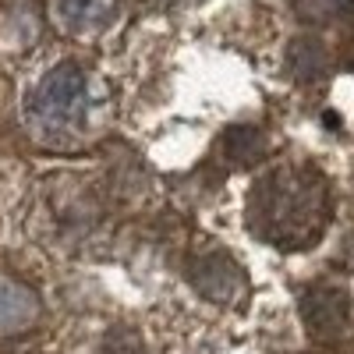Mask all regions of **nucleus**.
<instances>
[{"instance_id":"1","label":"nucleus","mask_w":354,"mask_h":354,"mask_svg":"<svg viewBox=\"0 0 354 354\" xmlns=\"http://www.w3.org/2000/svg\"><path fill=\"white\" fill-rule=\"evenodd\" d=\"M322 181H273L262 198V230L283 245L322 230Z\"/></svg>"},{"instance_id":"2","label":"nucleus","mask_w":354,"mask_h":354,"mask_svg":"<svg viewBox=\"0 0 354 354\" xmlns=\"http://www.w3.org/2000/svg\"><path fill=\"white\" fill-rule=\"evenodd\" d=\"M32 121L39 131H75L85 113V78L78 68H53L32 93Z\"/></svg>"},{"instance_id":"3","label":"nucleus","mask_w":354,"mask_h":354,"mask_svg":"<svg viewBox=\"0 0 354 354\" xmlns=\"http://www.w3.org/2000/svg\"><path fill=\"white\" fill-rule=\"evenodd\" d=\"M36 315V301L25 287L15 280H0V330H21L28 319Z\"/></svg>"},{"instance_id":"4","label":"nucleus","mask_w":354,"mask_h":354,"mask_svg":"<svg viewBox=\"0 0 354 354\" xmlns=\"http://www.w3.org/2000/svg\"><path fill=\"white\" fill-rule=\"evenodd\" d=\"M117 0H61V15L75 28H100L113 18Z\"/></svg>"},{"instance_id":"5","label":"nucleus","mask_w":354,"mask_h":354,"mask_svg":"<svg viewBox=\"0 0 354 354\" xmlns=\"http://www.w3.org/2000/svg\"><path fill=\"white\" fill-rule=\"evenodd\" d=\"M103 354H142V344L128 330H113L106 337V344H103Z\"/></svg>"}]
</instances>
